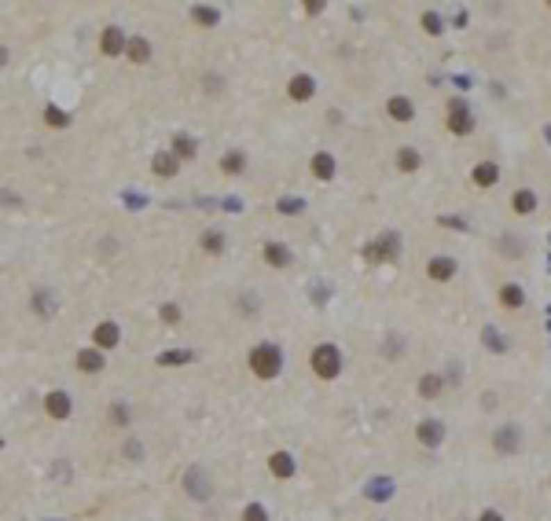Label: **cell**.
Segmentation results:
<instances>
[{"label":"cell","mask_w":551,"mask_h":521,"mask_svg":"<svg viewBox=\"0 0 551 521\" xmlns=\"http://www.w3.org/2000/svg\"><path fill=\"white\" fill-rule=\"evenodd\" d=\"M279 367H283V356H279V349L272 342H265L250 353V371L258 374V379H276Z\"/></svg>","instance_id":"6da1fadb"},{"label":"cell","mask_w":551,"mask_h":521,"mask_svg":"<svg viewBox=\"0 0 551 521\" xmlns=\"http://www.w3.org/2000/svg\"><path fill=\"white\" fill-rule=\"evenodd\" d=\"M313 371L320 379H335L342 371V360H338V349L335 345H316L313 349Z\"/></svg>","instance_id":"7a4b0ae2"},{"label":"cell","mask_w":551,"mask_h":521,"mask_svg":"<svg viewBox=\"0 0 551 521\" xmlns=\"http://www.w3.org/2000/svg\"><path fill=\"white\" fill-rule=\"evenodd\" d=\"M184 488L195 499H206L210 496V477H202V466H191V470L184 474Z\"/></svg>","instance_id":"3957f363"},{"label":"cell","mask_w":551,"mask_h":521,"mask_svg":"<svg viewBox=\"0 0 551 521\" xmlns=\"http://www.w3.org/2000/svg\"><path fill=\"white\" fill-rule=\"evenodd\" d=\"M416 437H419V445H427V448H438L441 440H445V426H441V422H434V419H427V422H419Z\"/></svg>","instance_id":"277c9868"},{"label":"cell","mask_w":551,"mask_h":521,"mask_svg":"<svg viewBox=\"0 0 551 521\" xmlns=\"http://www.w3.org/2000/svg\"><path fill=\"white\" fill-rule=\"evenodd\" d=\"M470 110L463 107V103H452V110H448V129H452L456 136H463V133H470Z\"/></svg>","instance_id":"5b68a950"},{"label":"cell","mask_w":551,"mask_h":521,"mask_svg":"<svg viewBox=\"0 0 551 521\" xmlns=\"http://www.w3.org/2000/svg\"><path fill=\"white\" fill-rule=\"evenodd\" d=\"M427 276H430L434 283L452 279V276H456V260H452V257H434L430 265H427Z\"/></svg>","instance_id":"8992f818"},{"label":"cell","mask_w":551,"mask_h":521,"mask_svg":"<svg viewBox=\"0 0 551 521\" xmlns=\"http://www.w3.org/2000/svg\"><path fill=\"white\" fill-rule=\"evenodd\" d=\"M99 44H104L107 56H122V51L129 48V41H125V33L118 30V26H107V30H104V41H99Z\"/></svg>","instance_id":"52a82bcc"},{"label":"cell","mask_w":551,"mask_h":521,"mask_svg":"<svg viewBox=\"0 0 551 521\" xmlns=\"http://www.w3.org/2000/svg\"><path fill=\"white\" fill-rule=\"evenodd\" d=\"M92 342L99 345V349H114L122 342V331H118V323H99L96 327V334H92Z\"/></svg>","instance_id":"ba28073f"},{"label":"cell","mask_w":551,"mask_h":521,"mask_svg":"<svg viewBox=\"0 0 551 521\" xmlns=\"http://www.w3.org/2000/svg\"><path fill=\"white\" fill-rule=\"evenodd\" d=\"M496 180H500V165L496 162H478L474 165V184L478 188H493Z\"/></svg>","instance_id":"9c48e42d"},{"label":"cell","mask_w":551,"mask_h":521,"mask_svg":"<svg viewBox=\"0 0 551 521\" xmlns=\"http://www.w3.org/2000/svg\"><path fill=\"white\" fill-rule=\"evenodd\" d=\"M386 110H390V118H393V122H412V118H416L412 99H404V96H393Z\"/></svg>","instance_id":"30bf717a"},{"label":"cell","mask_w":551,"mask_h":521,"mask_svg":"<svg viewBox=\"0 0 551 521\" xmlns=\"http://www.w3.org/2000/svg\"><path fill=\"white\" fill-rule=\"evenodd\" d=\"M261 257L268 260V265H276V268H283V265H290V250L283 242H265V250H261Z\"/></svg>","instance_id":"8fae6325"},{"label":"cell","mask_w":551,"mask_h":521,"mask_svg":"<svg viewBox=\"0 0 551 521\" xmlns=\"http://www.w3.org/2000/svg\"><path fill=\"white\" fill-rule=\"evenodd\" d=\"M268 470L276 477H294V459L287 452H272V459H268Z\"/></svg>","instance_id":"7c38bea8"},{"label":"cell","mask_w":551,"mask_h":521,"mask_svg":"<svg viewBox=\"0 0 551 521\" xmlns=\"http://www.w3.org/2000/svg\"><path fill=\"white\" fill-rule=\"evenodd\" d=\"M393 250H397V239L386 235V239H379L375 246H368V257H371V260H390V257H397Z\"/></svg>","instance_id":"4fadbf2b"},{"label":"cell","mask_w":551,"mask_h":521,"mask_svg":"<svg viewBox=\"0 0 551 521\" xmlns=\"http://www.w3.org/2000/svg\"><path fill=\"white\" fill-rule=\"evenodd\" d=\"M313 88H316V85H313V77H309V74H298V77L290 81L287 92H290V99H309V96H313Z\"/></svg>","instance_id":"5bb4252c"},{"label":"cell","mask_w":551,"mask_h":521,"mask_svg":"<svg viewBox=\"0 0 551 521\" xmlns=\"http://www.w3.org/2000/svg\"><path fill=\"white\" fill-rule=\"evenodd\" d=\"M500 305H507V308H522V305H525V294H522V286H515V283L500 286Z\"/></svg>","instance_id":"9a60e30c"},{"label":"cell","mask_w":551,"mask_h":521,"mask_svg":"<svg viewBox=\"0 0 551 521\" xmlns=\"http://www.w3.org/2000/svg\"><path fill=\"white\" fill-rule=\"evenodd\" d=\"M48 415H52V419H67L70 415V397L67 393H48Z\"/></svg>","instance_id":"2e32d148"},{"label":"cell","mask_w":551,"mask_h":521,"mask_svg":"<svg viewBox=\"0 0 551 521\" xmlns=\"http://www.w3.org/2000/svg\"><path fill=\"white\" fill-rule=\"evenodd\" d=\"M397 169H401V173H416V169H419V151L401 147V151H397Z\"/></svg>","instance_id":"e0dca14e"},{"label":"cell","mask_w":551,"mask_h":521,"mask_svg":"<svg viewBox=\"0 0 551 521\" xmlns=\"http://www.w3.org/2000/svg\"><path fill=\"white\" fill-rule=\"evenodd\" d=\"M313 176L331 180V176H335V158H331V154H316V158H313Z\"/></svg>","instance_id":"ac0fdd59"},{"label":"cell","mask_w":551,"mask_h":521,"mask_svg":"<svg viewBox=\"0 0 551 521\" xmlns=\"http://www.w3.org/2000/svg\"><path fill=\"white\" fill-rule=\"evenodd\" d=\"M536 210V195L529 191V188H522V191H515V213H533Z\"/></svg>","instance_id":"d6986e66"},{"label":"cell","mask_w":551,"mask_h":521,"mask_svg":"<svg viewBox=\"0 0 551 521\" xmlns=\"http://www.w3.org/2000/svg\"><path fill=\"white\" fill-rule=\"evenodd\" d=\"M191 154H195V140H191L188 133H181L173 140V158L181 162V158H191Z\"/></svg>","instance_id":"ffe728a7"},{"label":"cell","mask_w":551,"mask_h":521,"mask_svg":"<svg viewBox=\"0 0 551 521\" xmlns=\"http://www.w3.org/2000/svg\"><path fill=\"white\" fill-rule=\"evenodd\" d=\"M496 448L500 452H515L518 448V426H504V433H496Z\"/></svg>","instance_id":"44dd1931"},{"label":"cell","mask_w":551,"mask_h":521,"mask_svg":"<svg viewBox=\"0 0 551 521\" xmlns=\"http://www.w3.org/2000/svg\"><path fill=\"white\" fill-rule=\"evenodd\" d=\"M78 367L81 371H104V356L96 349H85V353H78Z\"/></svg>","instance_id":"7402d4cb"},{"label":"cell","mask_w":551,"mask_h":521,"mask_svg":"<svg viewBox=\"0 0 551 521\" xmlns=\"http://www.w3.org/2000/svg\"><path fill=\"white\" fill-rule=\"evenodd\" d=\"M176 169H181V162H176L173 154H165V151L155 154V173H158V176H173Z\"/></svg>","instance_id":"603a6c76"},{"label":"cell","mask_w":551,"mask_h":521,"mask_svg":"<svg viewBox=\"0 0 551 521\" xmlns=\"http://www.w3.org/2000/svg\"><path fill=\"white\" fill-rule=\"evenodd\" d=\"M151 56V44L144 41V37H136V41H129V59L133 63H144Z\"/></svg>","instance_id":"cb8c5ba5"},{"label":"cell","mask_w":551,"mask_h":521,"mask_svg":"<svg viewBox=\"0 0 551 521\" xmlns=\"http://www.w3.org/2000/svg\"><path fill=\"white\" fill-rule=\"evenodd\" d=\"M242 162H247V158H242L239 151H228L224 158H221V169H224V173H242Z\"/></svg>","instance_id":"d4e9b609"},{"label":"cell","mask_w":551,"mask_h":521,"mask_svg":"<svg viewBox=\"0 0 551 521\" xmlns=\"http://www.w3.org/2000/svg\"><path fill=\"white\" fill-rule=\"evenodd\" d=\"M202 250H206V254H221V250H224L221 231H206V235H202Z\"/></svg>","instance_id":"484cf974"},{"label":"cell","mask_w":551,"mask_h":521,"mask_svg":"<svg viewBox=\"0 0 551 521\" xmlns=\"http://www.w3.org/2000/svg\"><path fill=\"white\" fill-rule=\"evenodd\" d=\"M419 393L422 397H438L441 393V379H438V374H427V379L419 382Z\"/></svg>","instance_id":"4316f807"},{"label":"cell","mask_w":551,"mask_h":521,"mask_svg":"<svg viewBox=\"0 0 551 521\" xmlns=\"http://www.w3.org/2000/svg\"><path fill=\"white\" fill-rule=\"evenodd\" d=\"M242 521H268V511L261 503H250L247 511H242Z\"/></svg>","instance_id":"83f0119b"},{"label":"cell","mask_w":551,"mask_h":521,"mask_svg":"<svg viewBox=\"0 0 551 521\" xmlns=\"http://www.w3.org/2000/svg\"><path fill=\"white\" fill-rule=\"evenodd\" d=\"M195 19L206 22V26H213V22H217V11H213V8H195Z\"/></svg>","instance_id":"f1b7e54d"},{"label":"cell","mask_w":551,"mask_h":521,"mask_svg":"<svg viewBox=\"0 0 551 521\" xmlns=\"http://www.w3.org/2000/svg\"><path fill=\"white\" fill-rule=\"evenodd\" d=\"M44 118H48V125H67V114H63V110H56V107H48V114H44Z\"/></svg>","instance_id":"f546056e"},{"label":"cell","mask_w":551,"mask_h":521,"mask_svg":"<svg viewBox=\"0 0 551 521\" xmlns=\"http://www.w3.org/2000/svg\"><path fill=\"white\" fill-rule=\"evenodd\" d=\"M162 320H165V323H176V320H181V308H176V305H165V308H162Z\"/></svg>","instance_id":"4dcf8cb0"},{"label":"cell","mask_w":551,"mask_h":521,"mask_svg":"<svg viewBox=\"0 0 551 521\" xmlns=\"http://www.w3.org/2000/svg\"><path fill=\"white\" fill-rule=\"evenodd\" d=\"M184 360H191L188 353H165L162 356V363H184Z\"/></svg>","instance_id":"1f68e13d"},{"label":"cell","mask_w":551,"mask_h":521,"mask_svg":"<svg viewBox=\"0 0 551 521\" xmlns=\"http://www.w3.org/2000/svg\"><path fill=\"white\" fill-rule=\"evenodd\" d=\"M482 521H504V518H500L496 511H485V514H482Z\"/></svg>","instance_id":"d6a6232c"},{"label":"cell","mask_w":551,"mask_h":521,"mask_svg":"<svg viewBox=\"0 0 551 521\" xmlns=\"http://www.w3.org/2000/svg\"><path fill=\"white\" fill-rule=\"evenodd\" d=\"M4 59H8V51H4V48H0V63H4Z\"/></svg>","instance_id":"836d02e7"}]
</instances>
